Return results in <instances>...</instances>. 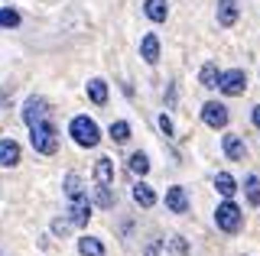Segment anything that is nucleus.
<instances>
[{
	"instance_id": "1",
	"label": "nucleus",
	"mask_w": 260,
	"mask_h": 256,
	"mask_svg": "<svg viewBox=\"0 0 260 256\" xmlns=\"http://www.w3.org/2000/svg\"><path fill=\"white\" fill-rule=\"evenodd\" d=\"M69 133H72V140H75L78 146H85V149H94L98 143H101V130H98V123L88 114H81V117L72 120Z\"/></svg>"
},
{
	"instance_id": "2",
	"label": "nucleus",
	"mask_w": 260,
	"mask_h": 256,
	"mask_svg": "<svg viewBox=\"0 0 260 256\" xmlns=\"http://www.w3.org/2000/svg\"><path fill=\"white\" fill-rule=\"evenodd\" d=\"M29 143H32V149H36V153L52 156L55 149H59V133H55V126L49 123V120H43V123H36L29 130Z\"/></svg>"
},
{
	"instance_id": "3",
	"label": "nucleus",
	"mask_w": 260,
	"mask_h": 256,
	"mask_svg": "<svg viewBox=\"0 0 260 256\" xmlns=\"http://www.w3.org/2000/svg\"><path fill=\"white\" fill-rule=\"evenodd\" d=\"M241 221H244V211L231 201V198H224V201L218 204V211H215L218 230H224V234H238V230H241Z\"/></svg>"
},
{
	"instance_id": "4",
	"label": "nucleus",
	"mask_w": 260,
	"mask_h": 256,
	"mask_svg": "<svg viewBox=\"0 0 260 256\" xmlns=\"http://www.w3.org/2000/svg\"><path fill=\"white\" fill-rule=\"evenodd\" d=\"M244 88H247V75H244L241 68H231V71L221 75V94H228V98L244 94Z\"/></svg>"
},
{
	"instance_id": "5",
	"label": "nucleus",
	"mask_w": 260,
	"mask_h": 256,
	"mask_svg": "<svg viewBox=\"0 0 260 256\" xmlns=\"http://www.w3.org/2000/svg\"><path fill=\"white\" fill-rule=\"evenodd\" d=\"M202 120L218 130V126L228 123V107H224V104H218V101H208L205 107H202Z\"/></svg>"
},
{
	"instance_id": "6",
	"label": "nucleus",
	"mask_w": 260,
	"mask_h": 256,
	"mask_svg": "<svg viewBox=\"0 0 260 256\" xmlns=\"http://www.w3.org/2000/svg\"><path fill=\"white\" fill-rule=\"evenodd\" d=\"M43 117H46V101L43 98H29L26 107H23V120H26V126L32 130L36 123H43Z\"/></svg>"
},
{
	"instance_id": "7",
	"label": "nucleus",
	"mask_w": 260,
	"mask_h": 256,
	"mask_svg": "<svg viewBox=\"0 0 260 256\" xmlns=\"http://www.w3.org/2000/svg\"><path fill=\"white\" fill-rule=\"evenodd\" d=\"M221 146H224V156H228V159H234V162H241V159L247 156V146H244V140L238 137V133H224Z\"/></svg>"
},
{
	"instance_id": "8",
	"label": "nucleus",
	"mask_w": 260,
	"mask_h": 256,
	"mask_svg": "<svg viewBox=\"0 0 260 256\" xmlns=\"http://www.w3.org/2000/svg\"><path fill=\"white\" fill-rule=\"evenodd\" d=\"M166 207H169V211H176V214L189 211V195H185L182 185H173V188L166 191Z\"/></svg>"
},
{
	"instance_id": "9",
	"label": "nucleus",
	"mask_w": 260,
	"mask_h": 256,
	"mask_svg": "<svg viewBox=\"0 0 260 256\" xmlns=\"http://www.w3.org/2000/svg\"><path fill=\"white\" fill-rule=\"evenodd\" d=\"M69 218H72V224L85 227L88 218H91V201H88V198H75V201L69 204Z\"/></svg>"
},
{
	"instance_id": "10",
	"label": "nucleus",
	"mask_w": 260,
	"mask_h": 256,
	"mask_svg": "<svg viewBox=\"0 0 260 256\" xmlns=\"http://www.w3.org/2000/svg\"><path fill=\"white\" fill-rule=\"evenodd\" d=\"M16 162H20V143L16 140H0V165L13 169Z\"/></svg>"
},
{
	"instance_id": "11",
	"label": "nucleus",
	"mask_w": 260,
	"mask_h": 256,
	"mask_svg": "<svg viewBox=\"0 0 260 256\" xmlns=\"http://www.w3.org/2000/svg\"><path fill=\"white\" fill-rule=\"evenodd\" d=\"M140 55H143L146 65H156V62H159V39L153 36V33L140 39Z\"/></svg>"
},
{
	"instance_id": "12",
	"label": "nucleus",
	"mask_w": 260,
	"mask_h": 256,
	"mask_svg": "<svg viewBox=\"0 0 260 256\" xmlns=\"http://www.w3.org/2000/svg\"><path fill=\"white\" fill-rule=\"evenodd\" d=\"M143 13L153 23H166V17H169V0H146V4H143Z\"/></svg>"
},
{
	"instance_id": "13",
	"label": "nucleus",
	"mask_w": 260,
	"mask_h": 256,
	"mask_svg": "<svg viewBox=\"0 0 260 256\" xmlns=\"http://www.w3.org/2000/svg\"><path fill=\"white\" fill-rule=\"evenodd\" d=\"M94 182L98 185H114V162L108 156H101L94 162Z\"/></svg>"
},
{
	"instance_id": "14",
	"label": "nucleus",
	"mask_w": 260,
	"mask_h": 256,
	"mask_svg": "<svg viewBox=\"0 0 260 256\" xmlns=\"http://www.w3.org/2000/svg\"><path fill=\"white\" fill-rule=\"evenodd\" d=\"M218 23L221 26H234L238 23V4L234 0H218Z\"/></svg>"
},
{
	"instance_id": "15",
	"label": "nucleus",
	"mask_w": 260,
	"mask_h": 256,
	"mask_svg": "<svg viewBox=\"0 0 260 256\" xmlns=\"http://www.w3.org/2000/svg\"><path fill=\"white\" fill-rule=\"evenodd\" d=\"M221 75H224V71H218V65H215V62H205V65H202V75H199V81L205 84V88H221Z\"/></svg>"
},
{
	"instance_id": "16",
	"label": "nucleus",
	"mask_w": 260,
	"mask_h": 256,
	"mask_svg": "<svg viewBox=\"0 0 260 256\" xmlns=\"http://www.w3.org/2000/svg\"><path fill=\"white\" fill-rule=\"evenodd\" d=\"M134 201L140 207H153V204H156V191L146 185V182H137V185H134Z\"/></svg>"
},
{
	"instance_id": "17",
	"label": "nucleus",
	"mask_w": 260,
	"mask_h": 256,
	"mask_svg": "<svg viewBox=\"0 0 260 256\" xmlns=\"http://www.w3.org/2000/svg\"><path fill=\"white\" fill-rule=\"evenodd\" d=\"M78 253L81 256H104V246L98 237H78Z\"/></svg>"
},
{
	"instance_id": "18",
	"label": "nucleus",
	"mask_w": 260,
	"mask_h": 256,
	"mask_svg": "<svg viewBox=\"0 0 260 256\" xmlns=\"http://www.w3.org/2000/svg\"><path fill=\"white\" fill-rule=\"evenodd\" d=\"M215 188H218V195L234 198V191H238V182H234L228 172H218V175H215Z\"/></svg>"
},
{
	"instance_id": "19",
	"label": "nucleus",
	"mask_w": 260,
	"mask_h": 256,
	"mask_svg": "<svg viewBox=\"0 0 260 256\" xmlns=\"http://www.w3.org/2000/svg\"><path fill=\"white\" fill-rule=\"evenodd\" d=\"M88 98H91L98 107H101V104L108 101V84H104L101 78H91V81H88Z\"/></svg>"
},
{
	"instance_id": "20",
	"label": "nucleus",
	"mask_w": 260,
	"mask_h": 256,
	"mask_svg": "<svg viewBox=\"0 0 260 256\" xmlns=\"http://www.w3.org/2000/svg\"><path fill=\"white\" fill-rule=\"evenodd\" d=\"M65 195H69L72 201H75V198H88V195H85V185H81V179H78L75 172L65 175Z\"/></svg>"
},
{
	"instance_id": "21",
	"label": "nucleus",
	"mask_w": 260,
	"mask_h": 256,
	"mask_svg": "<svg viewBox=\"0 0 260 256\" xmlns=\"http://www.w3.org/2000/svg\"><path fill=\"white\" fill-rule=\"evenodd\" d=\"M108 133H111L114 143H127L130 140V123H127V120H114V123L108 126Z\"/></svg>"
},
{
	"instance_id": "22",
	"label": "nucleus",
	"mask_w": 260,
	"mask_h": 256,
	"mask_svg": "<svg viewBox=\"0 0 260 256\" xmlns=\"http://www.w3.org/2000/svg\"><path fill=\"white\" fill-rule=\"evenodd\" d=\"M130 172H134V175H140V179H143V175L146 172H150V159H146L143 153H134V156H130Z\"/></svg>"
},
{
	"instance_id": "23",
	"label": "nucleus",
	"mask_w": 260,
	"mask_h": 256,
	"mask_svg": "<svg viewBox=\"0 0 260 256\" xmlns=\"http://www.w3.org/2000/svg\"><path fill=\"white\" fill-rule=\"evenodd\" d=\"M244 191H247V201L260 207V179H257V175H250V179L244 182Z\"/></svg>"
},
{
	"instance_id": "24",
	"label": "nucleus",
	"mask_w": 260,
	"mask_h": 256,
	"mask_svg": "<svg viewBox=\"0 0 260 256\" xmlns=\"http://www.w3.org/2000/svg\"><path fill=\"white\" fill-rule=\"evenodd\" d=\"M94 201L101 204V207H114V191H111V185H98V191H94Z\"/></svg>"
},
{
	"instance_id": "25",
	"label": "nucleus",
	"mask_w": 260,
	"mask_h": 256,
	"mask_svg": "<svg viewBox=\"0 0 260 256\" xmlns=\"http://www.w3.org/2000/svg\"><path fill=\"white\" fill-rule=\"evenodd\" d=\"M0 26H4V29L20 26V13H16L13 7H4V10H0Z\"/></svg>"
},
{
	"instance_id": "26",
	"label": "nucleus",
	"mask_w": 260,
	"mask_h": 256,
	"mask_svg": "<svg viewBox=\"0 0 260 256\" xmlns=\"http://www.w3.org/2000/svg\"><path fill=\"white\" fill-rule=\"evenodd\" d=\"M159 130L166 133V137H173V120H169L166 114H159Z\"/></svg>"
},
{
	"instance_id": "27",
	"label": "nucleus",
	"mask_w": 260,
	"mask_h": 256,
	"mask_svg": "<svg viewBox=\"0 0 260 256\" xmlns=\"http://www.w3.org/2000/svg\"><path fill=\"white\" fill-rule=\"evenodd\" d=\"M52 230L59 237H65V234H69V224H65V221H52Z\"/></svg>"
},
{
	"instance_id": "28",
	"label": "nucleus",
	"mask_w": 260,
	"mask_h": 256,
	"mask_svg": "<svg viewBox=\"0 0 260 256\" xmlns=\"http://www.w3.org/2000/svg\"><path fill=\"white\" fill-rule=\"evenodd\" d=\"M169 250H173L176 256H182V253H185V243H182V240H179V237H176V240H173V243H169Z\"/></svg>"
},
{
	"instance_id": "29",
	"label": "nucleus",
	"mask_w": 260,
	"mask_h": 256,
	"mask_svg": "<svg viewBox=\"0 0 260 256\" xmlns=\"http://www.w3.org/2000/svg\"><path fill=\"white\" fill-rule=\"evenodd\" d=\"M250 120H254V126H257V130H260V104H257V107H254V114H250Z\"/></svg>"
},
{
	"instance_id": "30",
	"label": "nucleus",
	"mask_w": 260,
	"mask_h": 256,
	"mask_svg": "<svg viewBox=\"0 0 260 256\" xmlns=\"http://www.w3.org/2000/svg\"><path fill=\"white\" fill-rule=\"evenodd\" d=\"M146 256H159V250H156V246H150V250H146Z\"/></svg>"
}]
</instances>
